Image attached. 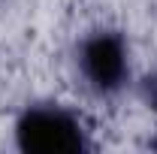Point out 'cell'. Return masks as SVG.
<instances>
[{
	"mask_svg": "<svg viewBox=\"0 0 157 154\" xmlns=\"http://www.w3.org/2000/svg\"><path fill=\"white\" fill-rule=\"evenodd\" d=\"M151 148H157V139H154V142H151Z\"/></svg>",
	"mask_w": 157,
	"mask_h": 154,
	"instance_id": "277c9868",
	"label": "cell"
},
{
	"mask_svg": "<svg viewBox=\"0 0 157 154\" xmlns=\"http://www.w3.org/2000/svg\"><path fill=\"white\" fill-rule=\"evenodd\" d=\"M15 148L24 154H85L91 139L76 112L60 103H33L15 121Z\"/></svg>",
	"mask_w": 157,
	"mask_h": 154,
	"instance_id": "6da1fadb",
	"label": "cell"
},
{
	"mask_svg": "<svg viewBox=\"0 0 157 154\" xmlns=\"http://www.w3.org/2000/svg\"><path fill=\"white\" fill-rule=\"evenodd\" d=\"M78 70L100 97L118 94L130 79V48L121 30H94L78 42Z\"/></svg>",
	"mask_w": 157,
	"mask_h": 154,
	"instance_id": "7a4b0ae2",
	"label": "cell"
},
{
	"mask_svg": "<svg viewBox=\"0 0 157 154\" xmlns=\"http://www.w3.org/2000/svg\"><path fill=\"white\" fill-rule=\"evenodd\" d=\"M139 94H142V100H145V106H148V109L157 115V67H154V70H151L145 79H142Z\"/></svg>",
	"mask_w": 157,
	"mask_h": 154,
	"instance_id": "3957f363",
	"label": "cell"
}]
</instances>
